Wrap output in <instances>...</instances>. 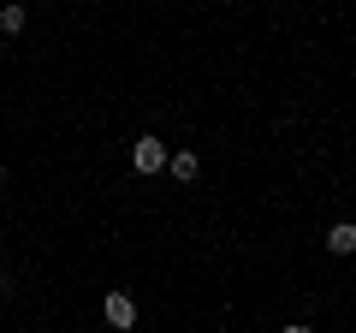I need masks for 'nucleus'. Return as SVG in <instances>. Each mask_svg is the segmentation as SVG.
<instances>
[{"instance_id":"obj_1","label":"nucleus","mask_w":356,"mask_h":333,"mask_svg":"<svg viewBox=\"0 0 356 333\" xmlns=\"http://www.w3.org/2000/svg\"><path fill=\"white\" fill-rule=\"evenodd\" d=\"M131 166H137V173H161V166H172V149H166L161 137H137L131 143Z\"/></svg>"},{"instance_id":"obj_2","label":"nucleus","mask_w":356,"mask_h":333,"mask_svg":"<svg viewBox=\"0 0 356 333\" xmlns=\"http://www.w3.org/2000/svg\"><path fill=\"white\" fill-rule=\"evenodd\" d=\"M107 321H113V327L119 333H131V327H137V297H131V292H107Z\"/></svg>"},{"instance_id":"obj_3","label":"nucleus","mask_w":356,"mask_h":333,"mask_svg":"<svg viewBox=\"0 0 356 333\" xmlns=\"http://www.w3.org/2000/svg\"><path fill=\"white\" fill-rule=\"evenodd\" d=\"M327 250H332V256H350V250H356V226H350V220L327 226Z\"/></svg>"},{"instance_id":"obj_4","label":"nucleus","mask_w":356,"mask_h":333,"mask_svg":"<svg viewBox=\"0 0 356 333\" xmlns=\"http://www.w3.org/2000/svg\"><path fill=\"white\" fill-rule=\"evenodd\" d=\"M166 173H172V179H184V185H191L196 173H202V155H196V149H178V155H172V166H166Z\"/></svg>"},{"instance_id":"obj_5","label":"nucleus","mask_w":356,"mask_h":333,"mask_svg":"<svg viewBox=\"0 0 356 333\" xmlns=\"http://www.w3.org/2000/svg\"><path fill=\"white\" fill-rule=\"evenodd\" d=\"M24 6H0V30H6V36H18V30H24Z\"/></svg>"},{"instance_id":"obj_6","label":"nucleus","mask_w":356,"mask_h":333,"mask_svg":"<svg viewBox=\"0 0 356 333\" xmlns=\"http://www.w3.org/2000/svg\"><path fill=\"white\" fill-rule=\"evenodd\" d=\"M280 333H315V327H303V321H291V327H280Z\"/></svg>"}]
</instances>
